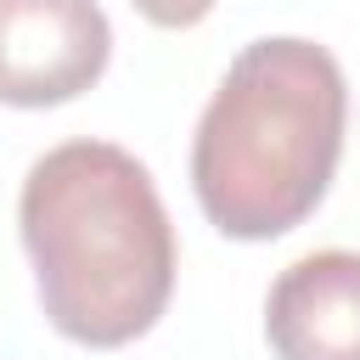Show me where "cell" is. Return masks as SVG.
Returning a JSON list of instances; mask_svg holds the SVG:
<instances>
[{"mask_svg": "<svg viewBox=\"0 0 360 360\" xmlns=\"http://www.w3.org/2000/svg\"><path fill=\"white\" fill-rule=\"evenodd\" d=\"M17 231L45 321L84 349H124L174 292V225L146 163L112 141H62L34 158Z\"/></svg>", "mask_w": 360, "mask_h": 360, "instance_id": "1", "label": "cell"}, {"mask_svg": "<svg viewBox=\"0 0 360 360\" xmlns=\"http://www.w3.org/2000/svg\"><path fill=\"white\" fill-rule=\"evenodd\" d=\"M349 84L326 45L298 34L231 56L191 135V191L231 242H270L304 225L343 158Z\"/></svg>", "mask_w": 360, "mask_h": 360, "instance_id": "2", "label": "cell"}, {"mask_svg": "<svg viewBox=\"0 0 360 360\" xmlns=\"http://www.w3.org/2000/svg\"><path fill=\"white\" fill-rule=\"evenodd\" d=\"M112 62V22L96 0H0V101L62 107Z\"/></svg>", "mask_w": 360, "mask_h": 360, "instance_id": "3", "label": "cell"}, {"mask_svg": "<svg viewBox=\"0 0 360 360\" xmlns=\"http://www.w3.org/2000/svg\"><path fill=\"white\" fill-rule=\"evenodd\" d=\"M264 338L276 360H360V253L292 259L264 292Z\"/></svg>", "mask_w": 360, "mask_h": 360, "instance_id": "4", "label": "cell"}, {"mask_svg": "<svg viewBox=\"0 0 360 360\" xmlns=\"http://www.w3.org/2000/svg\"><path fill=\"white\" fill-rule=\"evenodd\" d=\"M152 28H197L208 11H214V0H129Z\"/></svg>", "mask_w": 360, "mask_h": 360, "instance_id": "5", "label": "cell"}]
</instances>
